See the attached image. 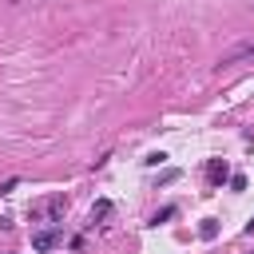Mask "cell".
<instances>
[{
	"instance_id": "6da1fadb",
	"label": "cell",
	"mask_w": 254,
	"mask_h": 254,
	"mask_svg": "<svg viewBox=\"0 0 254 254\" xmlns=\"http://www.w3.org/2000/svg\"><path fill=\"white\" fill-rule=\"evenodd\" d=\"M60 242H64V230H60V226H44V230H36V234H32V250H36V254L56 250Z\"/></svg>"
},
{
	"instance_id": "7a4b0ae2",
	"label": "cell",
	"mask_w": 254,
	"mask_h": 254,
	"mask_svg": "<svg viewBox=\"0 0 254 254\" xmlns=\"http://www.w3.org/2000/svg\"><path fill=\"white\" fill-rule=\"evenodd\" d=\"M206 179H210L214 187L230 183V167H226V159H210V163H206Z\"/></svg>"
},
{
	"instance_id": "3957f363",
	"label": "cell",
	"mask_w": 254,
	"mask_h": 254,
	"mask_svg": "<svg viewBox=\"0 0 254 254\" xmlns=\"http://www.w3.org/2000/svg\"><path fill=\"white\" fill-rule=\"evenodd\" d=\"M250 56H254V44H238V48H234V52H226L218 64L226 67V64H238V60H250Z\"/></svg>"
},
{
	"instance_id": "277c9868",
	"label": "cell",
	"mask_w": 254,
	"mask_h": 254,
	"mask_svg": "<svg viewBox=\"0 0 254 254\" xmlns=\"http://www.w3.org/2000/svg\"><path fill=\"white\" fill-rule=\"evenodd\" d=\"M111 210H115V206H111V198H99V202H91V222H103Z\"/></svg>"
},
{
	"instance_id": "5b68a950",
	"label": "cell",
	"mask_w": 254,
	"mask_h": 254,
	"mask_svg": "<svg viewBox=\"0 0 254 254\" xmlns=\"http://www.w3.org/2000/svg\"><path fill=\"white\" fill-rule=\"evenodd\" d=\"M198 238H202V242H214V238H218V222H214V218H202V226H198Z\"/></svg>"
},
{
	"instance_id": "8992f818",
	"label": "cell",
	"mask_w": 254,
	"mask_h": 254,
	"mask_svg": "<svg viewBox=\"0 0 254 254\" xmlns=\"http://www.w3.org/2000/svg\"><path fill=\"white\" fill-rule=\"evenodd\" d=\"M175 214H179V206H163V210L151 218V226H159V222H167V218H175Z\"/></svg>"
},
{
	"instance_id": "52a82bcc",
	"label": "cell",
	"mask_w": 254,
	"mask_h": 254,
	"mask_svg": "<svg viewBox=\"0 0 254 254\" xmlns=\"http://www.w3.org/2000/svg\"><path fill=\"white\" fill-rule=\"evenodd\" d=\"M179 175H183V171H175V167H171V171H163V175H159V187H171Z\"/></svg>"
},
{
	"instance_id": "ba28073f",
	"label": "cell",
	"mask_w": 254,
	"mask_h": 254,
	"mask_svg": "<svg viewBox=\"0 0 254 254\" xmlns=\"http://www.w3.org/2000/svg\"><path fill=\"white\" fill-rule=\"evenodd\" d=\"M143 163H147V167H159V163H167V155H163V151H151Z\"/></svg>"
},
{
	"instance_id": "9c48e42d",
	"label": "cell",
	"mask_w": 254,
	"mask_h": 254,
	"mask_svg": "<svg viewBox=\"0 0 254 254\" xmlns=\"http://www.w3.org/2000/svg\"><path fill=\"white\" fill-rule=\"evenodd\" d=\"M230 190H246V175H230Z\"/></svg>"
},
{
	"instance_id": "30bf717a",
	"label": "cell",
	"mask_w": 254,
	"mask_h": 254,
	"mask_svg": "<svg viewBox=\"0 0 254 254\" xmlns=\"http://www.w3.org/2000/svg\"><path fill=\"white\" fill-rule=\"evenodd\" d=\"M16 187H20V179H4V183H0V194H12Z\"/></svg>"
},
{
	"instance_id": "8fae6325",
	"label": "cell",
	"mask_w": 254,
	"mask_h": 254,
	"mask_svg": "<svg viewBox=\"0 0 254 254\" xmlns=\"http://www.w3.org/2000/svg\"><path fill=\"white\" fill-rule=\"evenodd\" d=\"M246 234H254V218H250V222H246Z\"/></svg>"
}]
</instances>
